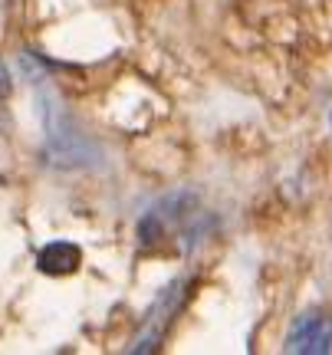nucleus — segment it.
<instances>
[{
	"instance_id": "1",
	"label": "nucleus",
	"mask_w": 332,
	"mask_h": 355,
	"mask_svg": "<svg viewBox=\"0 0 332 355\" xmlns=\"http://www.w3.org/2000/svg\"><path fill=\"white\" fill-rule=\"evenodd\" d=\"M194 217V194L191 191H178L168 194L165 201H158L152 211H145L139 220V241L141 247H155L161 243L175 227H184Z\"/></svg>"
},
{
	"instance_id": "4",
	"label": "nucleus",
	"mask_w": 332,
	"mask_h": 355,
	"mask_svg": "<svg viewBox=\"0 0 332 355\" xmlns=\"http://www.w3.org/2000/svg\"><path fill=\"white\" fill-rule=\"evenodd\" d=\"M79 263H82V250L73 241H53L37 254L40 273L46 277H69L79 270Z\"/></svg>"
},
{
	"instance_id": "3",
	"label": "nucleus",
	"mask_w": 332,
	"mask_h": 355,
	"mask_svg": "<svg viewBox=\"0 0 332 355\" xmlns=\"http://www.w3.org/2000/svg\"><path fill=\"white\" fill-rule=\"evenodd\" d=\"M184 290H188L184 279H175L168 290H161V296H158L155 306L148 309L145 326H141V332L135 336V343H132L128 352H158V343L165 339V329H168V322H171V316L184 306Z\"/></svg>"
},
{
	"instance_id": "2",
	"label": "nucleus",
	"mask_w": 332,
	"mask_h": 355,
	"mask_svg": "<svg viewBox=\"0 0 332 355\" xmlns=\"http://www.w3.org/2000/svg\"><path fill=\"white\" fill-rule=\"evenodd\" d=\"M283 349L290 355H326L332 349V316L326 309H303L290 322Z\"/></svg>"
},
{
	"instance_id": "5",
	"label": "nucleus",
	"mask_w": 332,
	"mask_h": 355,
	"mask_svg": "<svg viewBox=\"0 0 332 355\" xmlns=\"http://www.w3.org/2000/svg\"><path fill=\"white\" fill-rule=\"evenodd\" d=\"M10 96V73H7V66L0 60V99H7Z\"/></svg>"
}]
</instances>
